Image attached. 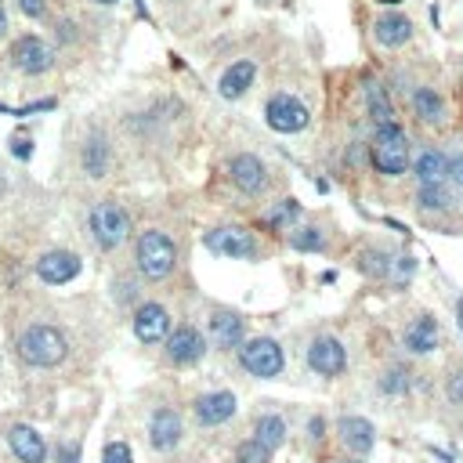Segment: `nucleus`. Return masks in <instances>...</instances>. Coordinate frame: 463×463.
I'll use <instances>...</instances> for the list:
<instances>
[{
	"label": "nucleus",
	"instance_id": "obj_1",
	"mask_svg": "<svg viewBox=\"0 0 463 463\" xmlns=\"http://www.w3.org/2000/svg\"><path fill=\"white\" fill-rule=\"evenodd\" d=\"M66 351H69V344H66V337L55 330V326H30L23 337H19V355H23V362H30V366H59L62 359H66Z\"/></svg>",
	"mask_w": 463,
	"mask_h": 463
},
{
	"label": "nucleus",
	"instance_id": "obj_2",
	"mask_svg": "<svg viewBox=\"0 0 463 463\" xmlns=\"http://www.w3.org/2000/svg\"><path fill=\"white\" fill-rule=\"evenodd\" d=\"M174 261H177V247L163 232H145L138 240V268L145 279H167L174 272Z\"/></svg>",
	"mask_w": 463,
	"mask_h": 463
},
{
	"label": "nucleus",
	"instance_id": "obj_3",
	"mask_svg": "<svg viewBox=\"0 0 463 463\" xmlns=\"http://www.w3.org/2000/svg\"><path fill=\"white\" fill-rule=\"evenodd\" d=\"M91 232H95V243L102 250H116L131 236V217L116 203H98L91 210Z\"/></svg>",
	"mask_w": 463,
	"mask_h": 463
},
{
	"label": "nucleus",
	"instance_id": "obj_4",
	"mask_svg": "<svg viewBox=\"0 0 463 463\" xmlns=\"http://www.w3.org/2000/svg\"><path fill=\"white\" fill-rule=\"evenodd\" d=\"M373 163L380 174H402L409 167V138L398 123L380 127L377 131V145H373Z\"/></svg>",
	"mask_w": 463,
	"mask_h": 463
},
{
	"label": "nucleus",
	"instance_id": "obj_5",
	"mask_svg": "<svg viewBox=\"0 0 463 463\" xmlns=\"http://www.w3.org/2000/svg\"><path fill=\"white\" fill-rule=\"evenodd\" d=\"M240 362L247 373L254 377H279L283 373V348L272 340V337H258V340H247L240 348Z\"/></svg>",
	"mask_w": 463,
	"mask_h": 463
},
{
	"label": "nucleus",
	"instance_id": "obj_6",
	"mask_svg": "<svg viewBox=\"0 0 463 463\" xmlns=\"http://www.w3.org/2000/svg\"><path fill=\"white\" fill-rule=\"evenodd\" d=\"M206 250H213V254H221V258H254L258 254V243H254V236L247 228H213V232H206Z\"/></svg>",
	"mask_w": 463,
	"mask_h": 463
},
{
	"label": "nucleus",
	"instance_id": "obj_7",
	"mask_svg": "<svg viewBox=\"0 0 463 463\" xmlns=\"http://www.w3.org/2000/svg\"><path fill=\"white\" fill-rule=\"evenodd\" d=\"M265 120H268V127L272 131H279V134H297V131H304L308 127V109L297 102V98H290V95H276L272 102H268V109H265Z\"/></svg>",
	"mask_w": 463,
	"mask_h": 463
},
{
	"label": "nucleus",
	"instance_id": "obj_8",
	"mask_svg": "<svg viewBox=\"0 0 463 463\" xmlns=\"http://www.w3.org/2000/svg\"><path fill=\"white\" fill-rule=\"evenodd\" d=\"M308 366L319 377H340L344 366H348V351L337 337H315L312 348H308Z\"/></svg>",
	"mask_w": 463,
	"mask_h": 463
},
{
	"label": "nucleus",
	"instance_id": "obj_9",
	"mask_svg": "<svg viewBox=\"0 0 463 463\" xmlns=\"http://www.w3.org/2000/svg\"><path fill=\"white\" fill-rule=\"evenodd\" d=\"M236 409H240V402H236L232 391H210V395H203L195 402V420L203 427H221L224 420L236 416Z\"/></svg>",
	"mask_w": 463,
	"mask_h": 463
},
{
	"label": "nucleus",
	"instance_id": "obj_10",
	"mask_svg": "<svg viewBox=\"0 0 463 463\" xmlns=\"http://www.w3.org/2000/svg\"><path fill=\"white\" fill-rule=\"evenodd\" d=\"M12 62H15L23 73L37 77V73L51 69V48H48L44 41H37V37H19V41L12 44Z\"/></svg>",
	"mask_w": 463,
	"mask_h": 463
},
{
	"label": "nucleus",
	"instance_id": "obj_11",
	"mask_svg": "<svg viewBox=\"0 0 463 463\" xmlns=\"http://www.w3.org/2000/svg\"><path fill=\"white\" fill-rule=\"evenodd\" d=\"M37 276L51 286H62V283H73L80 276V258L69 254V250H51L37 261Z\"/></svg>",
	"mask_w": 463,
	"mask_h": 463
},
{
	"label": "nucleus",
	"instance_id": "obj_12",
	"mask_svg": "<svg viewBox=\"0 0 463 463\" xmlns=\"http://www.w3.org/2000/svg\"><path fill=\"white\" fill-rule=\"evenodd\" d=\"M170 333V315L163 304H141L134 315V337L141 344H159Z\"/></svg>",
	"mask_w": 463,
	"mask_h": 463
},
{
	"label": "nucleus",
	"instance_id": "obj_13",
	"mask_svg": "<svg viewBox=\"0 0 463 463\" xmlns=\"http://www.w3.org/2000/svg\"><path fill=\"white\" fill-rule=\"evenodd\" d=\"M203 351H206L203 333H199V330H192V326H181V330H174V333L167 337V355H170V362H177V366H192V362H199V359H203Z\"/></svg>",
	"mask_w": 463,
	"mask_h": 463
},
{
	"label": "nucleus",
	"instance_id": "obj_14",
	"mask_svg": "<svg viewBox=\"0 0 463 463\" xmlns=\"http://www.w3.org/2000/svg\"><path fill=\"white\" fill-rule=\"evenodd\" d=\"M8 445H12V452H15L23 463H44V456H48L44 438H41L33 427H26V423H15V427L8 431Z\"/></svg>",
	"mask_w": 463,
	"mask_h": 463
},
{
	"label": "nucleus",
	"instance_id": "obj_15",
	"mask_svg": "<svg viewBox=\"0 0 463 463\" xmlns=\"http://www.w3.org/2000/svg\"><path fill=\"white\" fill-rule=\"evenodd\" d=\"M232 181H236L247 195H258L268 185V170L258 156H236L232 159Z\"/></svg>",
	"mask_w": 463,
	"mask_h": 463
},
{
	"label": "nucleus",
	"instance_id": "obj_16",
	"mask_svg": "<svg viewBox=\"0 0 463 463\" xmlns=\"http://www.w3.org/2000/svg\"><path fill=\"white\" fill-rule=\"evenodd\" d=\"M149 438L156 449H174L181 441V416L174 409H156L149 423Z\"/></svg>",
	"mask_w": 463,
	"mask_h": 463
},
{
	"label": "nucleus",
	"instance_id": "obj_17",
	"mask_svg": "<svg viewBox=\"0 0 463 463\" xmlns=\"http://www.w3.org/2000/svg\"><path fill=\"white\" fill-rule=\"evenodd\" d=\"M340 438H344V445L351 452H369L373 441H377V431H373V423L366 416H344L340 420Z\"/></svg>",
	"mask_w": 463,
	"mask_h": 463
},
{
	"label": "nucleus",
	"instance_id": "obj_18",
	"mask_svg": "<svg viewBox=\"0 0 463 463\" xmlns=\"http://www.w3.org/2000/svg\"><path fill=\"white\" fill-rule=\"evenodd\" d=\"M416 174H420V188H445V181H449V156H441V152H423L420 159H416Z\"/></svg>",
	"mask_w": 463,
	"mask_h": 463
},
{
	"label": "nucleus",
	"instance_id": "obj_19",
	"mask_svg": "<svg viewBox=\"0 0 463 463\" xmlns=\"http://www.w3.org/2000/svg\"><path fill=\"white\" fill-rule=\"evenodd\" d=\"M405 348L413 351V355H427V351H434L438 348V322L434 319H416V322H409L405 326Z\"/></svg>",
	"mask_w": 463,
	"mask_h": 463
},
{
	"label": "nucleus",
	"instance_id": "obj_20",
	"mask_svg": "<svg viewBox=\"0 0 463 463\" xmlns=\"http://www.w3.org/2000/svg\"><path fill=\"white\" fill-rule=\"evenodd\" d=\"M373 33H377V41H380L384 48H402V44L413 37V23H409L405 15H384V19H377Z\"/></svg>",
	"mask_w": 463,
	"mask_h": 463
},
{
	"label": "nucleus",
	"instance_id": "obj_21",
	"mask_svg": "<svg viewBox=\"0 0 463 463\" xmlns=\"http://www.w3.org/2000/svg\"><path fill=\"white\" fill-rule=\"evenodd\" d=\"M210 333H213V340L221 348H236L243 340V319L236 312H217L210 319Z\"/></svg>",
	"mask_w": 463,
	"mask_h": 463
},
{
	"label": "nucleus",
	"instance_id": "obj_22",
	"mask_svg": "<svg viewBox=\"0 0 463 463\" xmlns=\"http://www.w3.org/2000/svg\"><path fill=\"white\" fill-rule=\"evenodd\" d=\"M254 77H258V66L254 62H236L224 77H221V95L224 98H240V95H247V87L254 84Z\"/></svg>",
	"mask_w": 463,
	"mask_h": 463
},
{
	"label": "nucleus",
	"instance_id": "obj_23",
	"mask_svg": "<svg viewBox=\"0 0 463 463\" xmlns=\"http://www.w3.org/2000/svg\"><path fill=\"white\" fill-rule=\"evenodd\" d=\"M254 434H258V441H261L268 452H276V449L286 441V423H283L279 416H261Z\"/></svg>",
	"mask_w": 463,
	"mask_h": 463
},
{
	"label": "nucleus",
	"instance_id": "obj_24",
	"mask_svg": "<svg viewBox=\"0 0 463 463\" xmlns=\"http://www.w3.org/2000/svg\"><path fill=\"white\" fill-rule=\"evenodd\" d=\"M413 105H416V116H420V120H427V123H431V120H441V98H438L431 87H420L416 98H413Z\"/></svg>",
	"mask_w": 463,
	"mask_h": 463
},
{
	"label": "nucleus",
	"instance_id": "obj_25",
	"mask_svg": "<svg viewBox=\"0 0 463 463\" xmlns=\"http://www.w3.org/2000/svg\"><path fill=\"white\" fill-rule=\"evenodd\" d=\"M369 113H373V120H377L380 127H391V123H395V113H391V105H387L384 87H369Z\"/></svg>",
	"mask_w": 463,
	"mask_h": 463
},
{
	"label": "nucleus",
	"instance_id": "obj_26",
	"mask_svg": "<svg viewBox=\"0 0 463 463\" xmlns=\"http://www.w3.org/2000/svg\"><path fill=\"white\" fill-rule=\"evenodd\" d=\"M290 243H294V250H322L326 247L319 228H297L294 236H290Z\"/></svg>",
	"mask_w": 463,
	"mask_h": 463
},
{
	"label": "nucleus",
	"instance_id": "obj_27",
	"mask_svg": "<svg viewBox=\"0 0 463 463\" xmlns=\"http://www.w3.org/2000/svg\"><path fill=\"white\" fill-rule=\"evenodd\" d=\"M268 449L258 441V438H250V441H243L240 449H236V463H268Z\"/></svg>",
	"mask_w": 463,
	"mask_h": 463
},
{
	"label": "nucleus",
	"instance_id": "obj_28",
	"mask_svg": "<svg viewBox=\"0 0 463 463\" xmlns=\"http://www.w3.org/2000/svg\"><path fill=\"white\" fill-rule=\"evenodd\" d=\"M84 163H87L91 177H102L105 174V141H91L87 152H84Z\"/></svg>",
	"mask_w": 463,
	"mask_h": 463
},
{
	"label": "nucleus",
	"instance_id": "obj_29",
	"mask_svg": "<svg viewBox=\"0 0 463 463\" xmlns=\"http://www.w3.org/2000/svg\"><path fill=\"white\" fill-rule=\"evenodd\" d=\"M380 387L387 395H402V391H409V373L405 369H387V377L380 380Z\"/></svg>",
	"mask_w": 463,
	"mask_h": 463
},
{
	"label": "nucleus",
	"instance_id": "obj_30",
	"mask_svg": "<svg viewBox=\"0 0 463 463\" xmlns=\"http://www.w3.org/2000/svg\"><path fill=\"white\" fill-rule=\"evenodd\" d=\"M102 463H134V456H131V449L123 441H109L105 452H102Z\"/></svg>",
	"mask_w": 463,
	"mask_h": 463
},
{
	"label": "nucleus",
	"instance_id": "obj_31",
	"mask_svg": "<svg viewBox=\"0 0 463 463\" xmlns=\"http://www.w3.org/2000/svg\"><path fill=\"white\" fill-rule=\"evenodd\" d=\"M297 213H301L297 199H283V203H279V206L272 210V217H268V221H272V224H286V221H294Z\"/></svg>",
	"mask_w": 463,
	"mask_h": 463
},
{
	"label": "nucleus",
	"instance_id": "obj_32",
	"mask_svg": "<svg viewBox=\"0 0 463 463\" xmlns=\"http://www.w3.org/2000/svg\"><path fill=\"white\" fill-rule=\"evenodd\" d=\"M420 203L434 206V210H445L449 206V192L445 188H420Z\"/></svg>",
	"mask_w": 463,
	"mask_h": 463
},
{
	"label": "nucleus",
	"instance_id": "obj_33",
	"mask_svg": "<svg viewBox=\"0 0 463 463\" xmlns=\"http://www.w3.org/2000/svg\"><path fill=\"white\" fill-rule=\"evenodd\" d=\"M413 272H416V261L413 258H398L395 261V283H405Z\"/></svg>",
	"mask_w": 463,
	"mask_h": 463
},
{
	"label": "nucleus",
	"instance_id": "obj_34",
	"mask_svg": "<svg viewBox=\"0 0 463 463\" xmlns=\"http://www.w3.org/2000/svg\"><path fill=\"white\" fill-rule=\"evenodd\" d=\"M449 402L452 405H463V373H452L449 377Z\"/></svg>",
	"mask_w": 463,
	"mask_h": 463
},
{
	"label": "nucleus",
	"instance_id": "obj_35",
	"mask_svg": "<svg viewBox=\"0 0 463 463\" xmlns=\"http://www.w3.org/2000/svg\"><path fill=\"white\" fill-rule=\"evenodd\" d=\"M449 177L463 188V156H449Z\"/></svg>",
	"mask_w": 463,
	"mask_h": 463
},
{
	"label": "nucleus",
	"instance_id": "obj_36",
	"mask_svg": "<svg viewBox=\"0 0 463 463\" xmlns=\"http://www.w3.org/2000/svg\"><path fill=\"white\" fill-rule=\"evenodd\" d=\"M19 5H23V12H26L30 19H41V15H44V0H19Z\"/></svg>",
	"mask_w": 463,
	"mask_h": 463
},
{
	"label": "nucleus",
	"instance_id": "obj_37",
	"mask_svg": "<svg viewBox=\"0 0 463 463\" xmlns=\"http://www.w3.org/2000/svg\"><path fill=\"white\" fill-rule=\"evenodd\" d=\"M308 431H312V438H322V431H326V423H322V416H315V420L308 423Z\"/></svg>",
	"mask_w": 463,
	"mask_h": 463
},
{
	"label": "nucleus",
	"instance_id": "obj_38",
	"mask_svg": "<svg viewBox=\"0 0 463 463\" xmlns=\"http://www.w3.org/2000/svg\"><path fill=\"white\" fill-rule=\"evenodd\" d=\"M15 152L26 159V156H30V141H26V138H19V141H15Z\"/></svg>",
	"mask_w": 463,
	"mask_h": 463
},
{
	"label": "nucleus",
	"instance_id": "obj_39",
	"mask_svg": "<svg viewBox=\"0 0 463 463\" xmlns=\"http://www.w3.org/2000/svg\"><path fill=\"white\" fill-rule=\"evenodd\" d=\"M62 463H77V449H69V445H62Z\"/></svg>",
	"mask_w": 463,
	"mask_h": 463
},
{
	"label": "nucleus",
	"instance_id": "obj_40",
	"mask_svg": "<svg viewBox=\"0 0 463 463\" xmlns=\"http://www.w3.org/2000/svg\"><path fill=\"white\" fill-rule=\"evenodd\" d=\"M456 315H459V319H456V322H459V330H463V297H459V304H456Z\"/></svg>",
	"mask_w": 463,
	"mask_h": 463
},
{
	"label": "nucleus",
	"instance_id": "obj_41",
	"mask_svg": "<svg viewBox=\"0 0 463 463\" xmlns=\"http://www.w3.org/2000/svg\"><path fill=\"white\" fill-rule=\"evenodd\" d=\"M0 33H5V5H0Z\"/></svg>",
	"mask_w": 463,
	"mask_h": 463
},
{
	"label": "nucleus",
	"instance_id": "obj_42",
	"mask_svg": "<svg viewBox=\"0 0 463 463\" xmlns=\"http://www.w3.org/2000/svg\"><path fill=\"white\" fill-rule=\"evenodd\" d=\"M377 5H398V0H377Z\"/></svg>",
	"mask_w": 463,
	"mask_h": 463
},
{
	"label": "nucleus",
	"instance_id": "obj_43",
	"mask_svg": "<svg viewBox=\"0 0 463 463\" xmlns=\"http://www.w3.org/2000/svg\"><path fill=\"white\" fill-rule=\"evenodd\" d=\"M98 5H116V0H98Z\"/></svg>",
	"mask_w": 463,
	"mask_h": 463
}]
</instances>
